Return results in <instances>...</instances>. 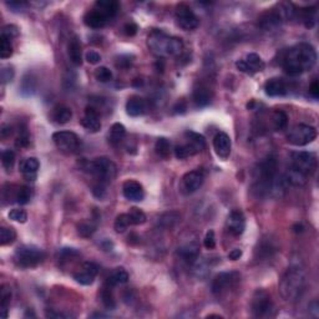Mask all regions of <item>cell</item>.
<instances>
[{"label":"cell","instance_id":"obj_9","mask_svg":"<svg viewBox=\"0 0 319 319\" xmlns=\"http://www.w3.org/2000/svg\"><path fill=\"white\" fill-rule=\"evenodd\" d=\"M317 138V128L310 125L298 124L289 130L287 140L294 146H305Z\"/></svg>","mask_w":319,"mask_h":319},{"label":"cell","instance_id":"obj_10","mask_svg":"<svg viewBox=\"0 0 319 319\" xmlns=\"http://www.w3.org/2000/svg\"><path fill=\"white\" fill-rule=\"evenodd\" d=\"M53 141L55 146L66 155L76 154L81 146L79 136L71 131H58L53 135Z\"/></svg>","mask_w":319,"mask_h":319},{"label":"cell","instance_id":"obj_1","mask_svg":"<svg viewBox=\"0 0 319 319\" xmlns=\"http://www.w3.org/2000/svg\"><path fill=\"white\" fill-rule=\"evenodd\" d=\"M317 63L315 49L308 42H299L289 48L283 56L282 66L291 76H298L312 70Z\"/></svg>","mask_w":319,"mask_h":319},{"label":"cell","instance_id":"obj_48","mask_svg":"<svg viewBox=\"0 0 319 319\" xmlns=\"http://www.w3.org/2000/svg\"><path fill=\"white\" fill-rule=\"evenodd\" d=\"M128 214H130V217H131L132 224L139 226V224H144L145 222H146V214L142 212L140 208L132 207L130 210V212H128Z\"/></svg>","mask_w":319,"mask_h":319},{"label":"cell","instance_id":"obj_12","mask_svg":"<svg viewBox=\"0 0 319 319\" xmlns=\"http://www.w3.org/2000/svg\"><path fill=\"white\" fill-rule=\"evenodd\" d=\"M240 282V275L236 272H222L214 277L212 282V293L214 296H222L227 293Z\"/></svg>","mask_w":319,"mask_h":319},{"label":"cell","instance_id":"obj_31","mask_svg":"<svg viewBox=\"0 0 319 319\" xmlns=\"http://www.w3.org/2000/svg\"><path fill=\"white\" fill-rule=\"evenodd\" d=\"M284 179H286L287 185L288 186H294V187H303L305 184H307V178L308 176H305L304 173L299 172L298 170L292 167L291 170L287 171L286 175L283 176Z\"/></svg>","mask_w":319,"mask_h":319},{"label":"cell","instance_id":"obj_53","mask_svg":"<svg viewBox=\"0 0 319 319\" xmlns=\"http://www.w3.org/2000/svg\"><path fill=\"white\" fill-rule=\"evenodd\" d=\"M93 192L98 198H104L106 196V185L98 182V184L94 186Z\"/></svg>","mask_w":319,"mask_h":319},{"label":"cell","instance_id":"obj_13","mask_svg":"<svg viewBox=\"0 0 319 319\" xmlns=\"http://www.w3.org/2000/svg\"><path fill=\"white\" fill-rule=\"evenodd\" d=\"M176 21H177L179 28L184 30H195L200 24V19L195 14L194 10L187 4H179L176 8Z\"/></svg>","mask_w":319,"mask_h":319},{"label":"cell","instance_id":"obj_62","mask_svg":"<svg viewBox=\"0 0 319 319\" xmlns=\"http://www.w3.org/2000/svg\"><path fill=\"white\" fill-rule=\"evenodd\" d=\"M47 317L48 318H66L68 315L64 314L61 312H54V310H50V312H47Z\"/></svg>","mask_w":319,"mask_h":319},{"label":"cell","instance_id":"obj_18","mask_svg":"<svg viewBox=\"0 0 319 319\" xmlns=\"http://www.w3.org/2000/svg\"><path fill=\"white\" fill-rule=\"evenodd\" d=\"M213 149L217 156L222 160H227L232 150V141L226 132H218L213 139Z\"/></svg>","mask_w":319,"mask_h":319},{"label":"cell","instance_id":"obj_26","mask_svg":"<svg viewBox=\"0 0 319 319\" xmlns=\"http://www.w3.org/2000/svg\"><path fill=\"white\" fill-rule=\"evenodd\" d=\"M194 103L197 107H205L212 100V91L210 87H207L206 85L200 84L198 86L195 87L194 90Z\"/></svg>","mask_w":319,"mask_h":319},{"label":"cell","instance_id":"obj_49","mask_svg":"<svg viewBox=\"0 0 319 319\" xmlns=\"http://www.w3.org/2000/svg\"><path fill=\"white\" fill-rule=\"evenodd\" d=\"M9 218L19 222V223H25L28 221V213L21 208H15V210H12L9 212Z\"/></svg>","mask_w":319,"mask_h":319},{"label":"cell","instance_id":"obj_7","mask_svg":"<svg viewBox=\"0 0 319 319\" xmlns=\"http://www.w3.org/2000/svg\"><path fill=\"white\" fill-rule=\"evenodd\" d=\"M45 257V252L36 246H21L15 251L14 262L20 268H34L42 263Z\"/></svg>","mask_w":319,"mask_h":319},{"label":"cell","instance_id":"obj_37","mask_svg":"<svg viewBox=\"0 0 319 319\" xmlns=\"http://www.w3.org/2000/svg\"><path fill=\"white\" fill-rule=\"evenodd\" d=\"M270 121L275 131H284L288 126V115L282 110H276L270 116Z\"/></svg>","mask_w":319,"mask_h":319},{"label":"cell","instance_id":"obj_41","mask_svg":"<svg viewBox=\"0 0 319 319\" xmlns=\"http://www.w3.org/2000/svg\"><path fill=\"white\" fill-rule=\"evenodd\" d=\"M31 198V189L28 186H20L15 192V202L19 205H26Z\"/></svg>","mask_w":319,"mask_h":319},{"label":"cell","instance_id":"obj_11","mask_svg":"<svg viewBox=\"0 0 319 319\" xmlns=\"http://www.w3.org/2000/svg\"><path fill=\"white\" fill-rule=\"evenodd\" d=\"M292 167L304 173L305 176H312L317 170V157L314 154L307 151H297L292 154Z\"/></svg>","mask_w":319,"mask_h":319},{"label":"cell","instance_id":"obj_29","mask_svg":"<svg viewBox=\"0 0 319 319\" xmlns=\"http://www.w3.org/2000/svg\"><path fill=\"white\" fill-rule=\"evenodd\" d=\"M181 222V213L177 211H168L159 217L157 224L163 230H171Z\"/></svg>","mask_w":319,"mask_h":319},{"label":"cell","instance_id":"obj_55","mask_svg":"<svg viewBox=\"0 0 319 319\" xmlns=\"http://www.w3.org/2000/svg\"><path fill=\"white\" fill-rule=\"evenodd\" d=\"M86 61L89 64H99L101 61V55L98 52H94V50H90V52L86 53Z\"/></svg>","mask_w":319,"mask_h":319},{"label":"cell","instance_id":"obj_32","mask_svg":"<svg viewBox=\"0 0 319 319\" xmlns=\"http://www.w3.org/2000/svg\"><path fill=\"white\" fill-rule=\"evenodd\" d=\"M185 139H186L187 144H189L197 154H200L202 150H205L206 140L202 135H200V133L189 130L185 132Z\"/></svg>","mask_w":319,"mask_h":319},{"label":"cell","instance_id":"obj_14","mask_svg":"<svg viewBox=\"0 0 319 319\" xmlns=\"http://www.w3.org/2000/svg\"><path fill=\"white\" fill-rule=\"evenodd\" d=\"M236 66L241 72L245 74L253 75L257 72H261L264 69V61L262 60L261 56L256 53H251L242 60H238L236 63Z\"/></svg>","mask_w":319,"mask_h":319},{"label":"cell","instance_id":"obj_39","mask_svg":"<svg viewBox=\"0 0 319 319\" xmlns=\"http://www.w3.org/2000/svg\"><path fill=\"white\" fill-rule=\"evenodd\" d=\"M132 224V221H131V217L128 213H121L116 217L114 223V229L117 233H124L128 227Z\"/></svg>","mask_w":319,"mask_h":319},{"label":"cell","instance_id":"obj_30","mask_svg":"<svg viewBox=\"0 0 319 319\" xmlns=\"http://www.w3.org/2000/svg\"><path fill=\"white\" fill-rule=\"evenodd\" d=\"M94 8L100 10L103 14H105L109 19H112L117 14L120 9V4L115 0H98L94 5Z\"/></svg>","mask_w":319,"mask_h":319},{"label":"cell","instance_id":"obj_21","mask_svg":"<svg viewBox=\"0 0 319 319\" xmlns=\"http://www.w3.org/2000/svg\"><path fill=\"white\" fill-rule=\"evenodd\" d=\"M122 194H124L125 198H127L128 201H133V202H140L145 197L144 187L140 182L135 181V179H127L124 182Z\"/></svg>","mask_w":319,"mask_h":319},{"label":"cell","instance_id":"obj_58","mask_svg":"<svg viewBox=\"0 0 319 319\" xmlns=\"http://www.w3.org/2000/svg\"><path fill=\"white\" fill-rule=\"evenodd\" d=\"M186 109H187L186 101L179 100L176 103V105L173 106V112H175V114H184V112L186 111Z\"/></svg>","mask_w":319,"mask_h":319},{"label":"cell","instance_id":"obj_46","mask_svg":"<svg viewBox=\"0 0 319 319\" xmlns=\"http://www.w3.org/2000/svg\"><path fill=\"white\" fill-rule=\"evenodd\" d=\"M101 299H103V304L105 305L109 309H114L116 307V302H115L114 296L111 293V289H110V286H107L104 288V291L101 292Z\"/></svg>","mask_w":319,"mask_h":319},{"label":"cell","instance_id":"obj_6","mask_svg":"<svg viewBox=\"0 0 319 319\" xmlns=\"http://www.w3.org/2000/svg\"><path fill=\"white\" fill-rule=\"evenodd\" d=\"M81 167L98 179V182L105 185L110 184L117 172L116 165L107 157H98L95 160L86 161Z\"/></svg>","mask_w":319,"mask_h":319},{"label":"cell","instance_id":"obj_25","mask_svg":"<svg viewBox=\"0 0 319 319\" xmlns=\"http://www.w3.org/2000/svg\"><path fill=\"white\" fill-rule=\"evenodd\" d=\"M40 167V163L35 157H28L20 162V172L28 181H34L36 178V172Z\"/></svg>","mask_w":319,"mask_h":319},{"label":"cell","instance_id":"obj_36","mask_svg":"<svg viewBox=\"0 0 319 319\" xmlns=\"http://www.w3.org/2000/svg\"><path fill=\"white\" fill-rule=\"evenodd\" d=\"M128 282V273L126 272L124 268H116L110 273L107 278V286L115 287L119 284H125Z\"/></svg>","mask_w":319,"mask_h":319},{"label":"cell","instance_id":"obj_23","mask_svg":"<svg viewBox=\"0 0 319 319\" xmlns=\"http://www.w3.org/2000/svg\"><path fill=\"white\" fill-rule=\"evenodd\" d=\"M109 20L110 19L107 18L105 14H103L100 10L95 9V8H93V9L89 10L84 17V23L91 29L104 28V26L109 23Z\"/></svg>","mask_w":319,"mask_h":319},{"label":"cell","instance_id":"obj_45","mask_svg":"<svg viewBox=\"0 0 319 319\" xmlns=\"http://www.w3.org/2000/svg\"><path fill=\"white\" fill-rule=\"evenodd\" d=\"M13 55V45L9 39L0 36V56L2 59H8Z\"/></svg>","mask_w":319,"mask_h":319},{"label":"cell","instance_id":"obj_43","mask_svg":"<svg viewBox=\"0 0 319 319\" xmlns=\"http://www.w3.org/2000/svg\"><path fill=\"white\" fill-rule=\"evenodd\" d=\"M14 163H15V154L14 151L12 150H5L3 151L2 154V165L3 167L5 168L7 172H10L14 167Z\"/></svg>","mask_w":319,"mask_h":319},{"label":"cell","instance_id":"obj_50","mask_svg":"<svg viewBox=\"0 0 319 319\" xmlns=\"http://www.w3.org/2000/svg\"><path fill=\"white\" fill-rule=\"evenodd\" d=\"M19 35V29L18 26L15 25H5L4 28L2 29V35L0 36H4L7 39H9L12 41L14 37H17Z\"/></svg>","mask_w":319,"mask_h":319},{"label":"cell","instance_id":"obj_40","mask_svg":"<svg viewBox=\"0 0 319 319\" xmlns=\"http://www.w3.org/2000/svg\"><path fill=\"white\" fill-rule=\"evenodd\" d=\"M173 151H175V156L177 157L178 160H185V159H187V157H191V156H195V155H197V152H196L195 150L192 149L189 144H187V142L186 144L177 145Z\"/></svg>","mask_w":319,"mask_h":319},{"label":"cell","instance_id":"obj_17","mask_svg":"<svg viewBox=\"0 0 319 319\" xmlns=\"http://www.w3.org/2000/svg\"><path fill=\"white\" fill-rule=\"evenodd\" d=\"M177 256L186 263H195L200 256V245L196 240L186 241L177 248Z\"/></svg>","mask_w":319,"mask_h":319},{"label":"cell","instance_id":"obj_59","mask_svg":"<svg viewBox=\"0 0 319 319\" xmlns=\"http://www.w3.org/2000/svg\"><path fill=\"white\" fill-rule=\"evenodd\" d=\"M13 132V128L10 127V125L4 124L2 126V130H0V133H2V139H8L10 138Z\"/></svg>","mask_w":319,"mask_h":319},{"label":"cell","instance_id":"obj_35","mask_svg":"<svg viewBox=\"0 0 319 319\" xmlns=\"http://www.w3.org/2000/svg\"><path fill=\"white\" fill-rule=\"evenodd\" d=\"M126 136V128L125 126L120 122H116L111 126L110 128V133H109V141L112 146H117V145L121 144L124 141Z\"/></svg>","mask_w":319,"mask_h":319},{"label":"cell","instance_id":"obj_8","mask_svg":"<svg viewBox=\"0 0 319 319\" xmlns=\"http://www.w3.org/2000/svg\"><path fill=\"white\" fill-rule=\"evenodd\" d=\"M252 314L256 318H268L272 317L275 310V303L272 297L264 289H257L252 297L251 302Z\"/></svg>","mask_w":319,"mask_h":319},{"label":"cell","instance_id":"obj_22","mask_svg":"<svg viewBox=\"0 0 319 319\" xmlns=\"http://www.w3.org/2000/svg\"><path fill=\"white\" fill-rule=\"evenodd\" d=\"M264 91H266L268 96H272V98H276V96H284L289 93V86L283 79L273 77V79H269L266 84H264Z\"/></svg>","mask_w":319,"mask_h":319},{"label":"cell","instance_id":"obj_28","mask_svg":"<svg viewBox=\"0 0 319 319\" xmlns=\"http://www.w3.org/2000/svg\"><path fill=\"white\" fill-rule=\"evenodd\" d=\"M68 55L69 59L75 66H81L82 64V49H81V42L77 39L76 36H74L69 41L68 45Z\"/></svg>","mask_w":319,"mask_h":319},{"label":"cell","instance_id":"obj_4","mask_svg":"<svg viewBox=\"0 0 319 319\" xmlns=\"http://www.w3.org/2000/svg\"><path fill=\"white\" fill-rule=\"evenodd\" d=\"M278 161L276 157L268 156L257 165L254 170L253 191L258 196H268L272 192V187L277 179Z\"/></svg>","mask_w":319,"mask_h":319},{"label":"cell","instance_id":"obj_51","mask_svg":"<svg viewBox=\"0 0 319 319\" xmlns=\"http://www.w3.org/2000/svg\"><path fill=\"white\" fill-rule=\"evenodd\" d=\"M29 144H30V136H29L28 130H26V128H20L19 136L17 139V146L26 147Z\"/></svg>","mask_w":319,"mask_h":319},{"label":"cell","instance_id":"obj_5","mask_svg":"<svg viewBox=\"0 0 319 319\" xmlns=\"http://www.w3.org/2000/svg\"><path fill=\"white\" fill-rule=\"evenodd\" d=\"M294 12L296 10L291 4H280L278 7L263 13L258 18V26L264 31L275 30L278 26L282 25L284 21L293 18Z\"/></svg>","mask_w":319,"mask_h":319},{"label":"cell","instance_id":"obj_33","mask_svg":"<svg viewBox=\"0 0 319 319\" xmlns=\"http://www.w3.org/2000/svg\"><path fill=\"white\" fill-rule=\"evenodd\" d=\"M53 120L59 125L68 124L72 117V111L70 107L59 105L53 110Z\"/></svg>","mask_w":319,"mask_h":319},{"label":"cell","instance_id":"obj_16","mask_svg":"<svg viewBox=\"0 0 319 319\" xmlns=\"http://www.w3.org/2000/svg\"><path fill=\"white\" fill-rule=\"evenodd\" d=\"M203 181H205V172L202 170L190 171L182 177V190L189 195L194 194L197 190H200Z\"/></svg>","mask_w":319,"mask_h":319},{"label":"cell","instance_id":"obj_15","mask_svg":"<svg viewBox=\"0 0 319 319\" xmlns=\"http://www.w3.org/2000/svg\"><path fill=\"white\" fill-rule=\"evenodd\" d=\"M98 273V264H95L94 262H84L79 269L74 273V280L82 286H90L94 283Z\"/></svg>","mask_w":319,"mask_h":319},{"label":"cell","instance_id":"obj_38","mask_svg":"<svg viewBox=\"0 0 319 319\" xmlns=\"http://www.w3.org/2000/svg\"><path fill=\"white\" fill-rule=\"evenodd\" d=\"M156 154L162 159H168L171 155V142L165 138H160L155 145Z\"/></svg>","mask_w":319,"mask_h":319},{"label":"cell","instance_id":"obj_52","mask_svg":"<svg viewBox=\"0 0 319 319\" xmlns=\"http://www.w3.org/2000/svg\"><path fill=\"white\" fill-rule=\"evenodd\" d=\"M203 246L207 249H213L216 247V237H214V231L210 230L206 233L205 238H203Z\"/></svg>","mask_w":319,"mask_h":319},{"label":"cell","instance_id":"obj_19","mask_svg":"<svg viewBox=\"0 0 319 319\" xmlns=\"http://www.w3.org/2000/svg\"><path fill=\"white\" fill-rule=\"evenodd\" d=\"M246 229V218L245 214L241 212L240 210H235L230 213L227 218V230L232 236L238 237L245 232Z\"/></svg>","mask_w":319,"mask_h":319},{"label":"cell","instance_id":"obj_42","mask_svg":"<svg viewBox=\"0 0 319 319\" xmlns=\"http://www.w3.org/2000/svg\"><path fill=\"white\" fill-rule=\"evenodd\" d=\"M17 238V232H15L14 229H8V227H3L0 230V243L2 246H7V245H12L13 242Z\"/></svg>","mask_w":319,"mask_h":319},{"label":"cell","instance_id":"obj_20","mask_svg":"<svg viewBox=\"0 0 319 319\" xmlns=\"http://www.w3.org/2000/svg\"><path fill=\"white\" fill-rule=\"evenodd\" d=\"M81 125L85 130H87L89 132H98L101 128V121H100V115L96 107L94 106H87L85 109V115L81 119Z\"/></svg>","mask_w":319,"mask_h":319},{"label":"cell","instance_id":"obj_60","mask_svg":"<svg viewBox=\"0 0 319 319\" xmlns=\"http://www.w3.org/2000/svg\"><path fill=\"white\" fill-rule=\"evenodd\" d=\"M309 94L313 96L314 99H318L319 96V84L317 80H314V81L312 82V85H310L309 87Z\"/></svg>","mask_w":319,"mask_h":319},{"label":"cell","instance_id":"obj_34","mask_svg":"<svg viewBox=\"0 0 319 319\" xmlns=\"http://www.w3.org/2000/svg\"><path fill=\"white\" fill-rule=\"evenodd\" d=\"M12 301V288L8 284H3L0 289V314L3 318L8 317V308Z\"/></svg>","mask_w":319,"mask_h":319},{"label":"cell","instance_id":"obj_54","mask_svg":"<svg viewBox=\"0 0 319 319\" xmlns=\"http://www.w3.org/2000/svg\"><path fill=\"white\" fill-rule=\"evenodd\" d=\"M13 77H14V70H13V68H10V66H7V68H4L2 70V80L4 84H7V82L12 81Z\"/></svg>","mask_w":319,"mask_h":319},{"label":"cell","instance_id":"obj_24","mask_svg":"<svg viewBox=\"0 0 319 319\" xmlns=\"http://www.w3.org/2000/svg\"><path fill=\"white\" fill-rule=\"evenodd\" d=\"M278 251V246L276 242L270 238H264L261 242H258L256 251H254V256L257 259H267L272 257L276 252Z\"/></svg>","mask_w":319,"mask_h":319},{"label":"cell","instance_id":"obj_63","mask_svg":"<svg viewBox=\"0 0 319 319\" xmlns=\"http://www.w3.org/2000/svg\"><path fill=\"white\" fill-rule=\"evenodd\" d=\"M319 305H318V302L317 301H313L312 303H310L309 304V310L310 312H313L314 313V317H318V314H319Z\"/></svg>","mask_w":319,"mask_h":319},{"label":"cell","instance_id":"obj_3","mask_svg":"<svg viewBox=\"0 0 319 319\" xmlns=\"http://www.w3.org/2000/svg\"><path fill=\"white\" fill-rule=\"evenodd\" d=\"M147 47L156 56L168 58L181 54L184 50V42L179 37L168 35L162 30H152L147 37Z\"/></svg>","mask_w":319,"mask_h":319},{"label":"cell","instance_id":"obj_27","mask_svg":"<svg viewBox=\"0 0 319 319\" xmlns=\"http://www.w3.org/2000/svg\"><path fill=\"white\" fill-rule=\"evenodd\" d=\"M146 101L144 99L139 98V96H132L126 103V112L132 117H138L144 115L146 112Z\"/></svg>","mask_w":319,"mask_h":319},{"label":"cell","instance_id":"obj_56","mask_svg":"<svg viewBox=\"0 0 319 319\" xmlns=\"http://www.w3.org/2000/svg\"><path fill=\"white\" fill-rule=\"evenodd\" d=\"M139 28L138 25H136L135 23H127L126 25L124 26V33L126 34L127 36H133L136 35V33H138Z\"/></svg>","mask_w":319,"mask_h":319},{"label":"cell","instance_id":"obj_2","mask_svg":"<svg viewBox=\"0 0 319 319\" xmlns=\"http://www.w3.org/2000/svg\"><path fill=\"white\" fill-rule=\"evenodd\" d=\"M305 288V272L302 267L291 266L280 281V293L287 302H294Z\"/></svg>","mask_w":319,"mask_h":319},{"label":"cell","instance_id":"obj_61","mask_svg":"<svg viewBox=\"0 0 319 319\" xmlns=\"http://www.w3.org/2000/svg\"><path fill=\"white\" fill-rule=\"evenodd\" d=\"M241 257H242V251L240 248H233L229 253V258L232 259V261H237Z\"/></svg>","mask_w":319,"mask_h":319},{"label":"cell","instance_id":"obj_44","mask_svg":"<svg viewBox=\"0 0 319 319\" xmlns=\"http://www.w3.org/2000/svg\"><path fill=\"white\" fill-rule=\"evenodd\" d=\"M95 231H96V226L91 221L90 222L84 221V222H81V223L77 224V233L84 238L91 237Z\"/></svg>","mask_w":319,"mask_h":319},{"label":"cell","instance_id":"obj_57","mask_svg":"<svg viewBox=\"0 0 319 319\" xmlns=\"http://www.w3.org/2000/svg\"><path fill=\"white\" fill-rule=\"evenodd\" d=\"M7 5L9 8H12L14 12H19V10H23L28 4H26L25 2H10V3H7Z\"/></svg>","mask_w":319,"mask_h":319},{"label":"cell","instance_id":"obj_47","mask_svg":"<svg viewBox=\"0 0 319 319\" xmlns=\"http://www.w3.org/2000/svg\"><path fill=\"white\" fill-rule=\"evenodd\" d=\"M95 77L98 81L105 84V82H109L112 80V72L106 66H100V68H98L95 70Z\"/></svg>","mask_w":319,"mask_h":319}]
</instances>
